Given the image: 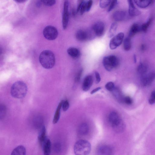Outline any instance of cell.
I'll return each instance as SVG.
<instances>
[{
  "label": "cell",
  "mask_w": 155,
  "mask_h": 155,
  "mask_svg": "<svg viewBox=\"0 0 155 155\" xmlns=\"http://www.w3.org/2000/svg\"><path fill=\"white\" fill-rule=\"evenodd\" d=\"M109 121L113 127L122 130L124 127L122 120L118 114L115 112H112L109 115Z\"/></svg>",
  "instance_id": "5"
},
{
  "label": "cell",
  "mask_w": 155,
  "mask_h": 155,
  "mask_svg": "<svg viewBox=\"0 0 155 155\" xmlns=\"http://www.w3.org/2000/svg\"><path fill=\"white\" fill-rule=\"evenodd\" d=\"M102 62L105 69L110 71L113 68L117 67L119 64V61L117 57L111 55L104 57Z\"/></svg>",
  "instance_id": "4"
},
{
  "label": "cell",
  "mask_w": 155,
  "mask_h": 155,
  "mask_svg": "<svg viewBox=\"0 0 155 155\" xmlns=\"http://www.w3.org/2000/svg\"><path fill=\"white\" fill-rule=\"evenodd\" d=\"M137 5L141 8H145L152 4L154 0H134Z\"/></svg>",
  "instance_id": "17"
},
{
  "label": "cell",
  "mask_w": 155,
  "mask_h": 155,
  "mask_svg": "<svg viewBox=\"0 0 155 155\" xmlns=\"http://www.w3.org/2000/svg\"><path fill=\"white\" fill-rule=\"evenodd\" d=\"M101 89V87H97L95 88V89H93V90H92L91 92L90 93L91 94H93L94 93H95L97 92V91H98L100 90Z\"/></svg>",
  "instance_id": "42"
},
{
  "label": "cell",
  "mask_w": 155,
  "mask_h": 155,
  "mask_svg": "<svg viewBox=\"0 0 155 155\" xmlns=\"http://www.w3.org/2000/svg\"><path fill=\"white\" fill-rule=\"evenodd\" d=\"M15 2L19 3H21L25 2L27 0H14Z\"/></svg>",
  "instance_id": "43"
},
{
  "label": "cell",
  "mask_w": 155,
  "mask_h": 155,
  "mask_svg": "<svg viewBox=\"0 0 155 155\" xmlns=\"http://www.w3.org/2000/svg\"><path fill=\"white\" fill-rule=\"evenodd\" d=\"M46 138V129L45 127L43 126L39 132L38 137V140L41 145Z\"/></svg>",
  "instance_id": "21"
},
{
  "label": "cell",
  "mask_w": 155,
  "mask_h": 155,
  "mask_svg": "<svg viewBox=\"0 0 155 155\" xmlns=\"http://www.w3.org/2000/svg\"><path fill=\"white\" fill-rule=\"evenodd\" d=\"M124 37V34L123 32H120L113 36L109 43L110 49L114 50L119 46L122 43Z\"/></svg>",
  "instance_id": "7"
},
{
  "label": "cell",
  "mask_w": 155,
  "mask_h": 155,
  "mask_svg": "<svg viewBox=\"0 0 155 155\" xmlns=\"http://www.w3.org/2000/svg\"><path fill=\"white\" fill-rule=\"evenodd\" d=\"M44 154L49 155L51 151V144L50 140L47 137L42 144Z\"/></svg>",
  "instance_id": "15"
},
{
  "label": "cell",
  "mask_w": 155,
  "mask_h": 155,
  "mask_svg": "<svg viewBox=\"0 0 155 155\" xmlns=\"http://www.w3.org/2000/svg\"><path fill=\"white\" fill-rule=\"evenodd\" d=\"M127 15L126 12L119 10L115 12L113 15V19L116 21H119L124 20Z\"/></svg>",
  "instance_id": "14"
},
{
  "label": "cell",
  "mask_w": 155,
  "mask_h": 155,
  "mask_svg": "<svg viewBox=\"0 0 155 155\" xmlns=\"http://www.w3.org/2000/svg\"><path fill=\"white\" fill-rule=\"evenodd\" d=\"M93 78L91 75L87 76L84 78L82 84L83 90L87 91L89 90L92 85Z\"/></svg>",
  "instance_id": "12"
},
{
  "label": "cell",
  "mask_w": 155,
  "mask_h": 155,
  "mask_svg": "<svg viewBox=\"0 0 155 155\" xmlns=\"http://www.w3.org/2000/svg\"><path fill=\"white\" fill-rule=\"evenodd\" d=\"M137 71L141 76H142L146 74L147 67L144 64L140 63L137 67Z\"/></svg>",
  "instance_id": "23"
},
{
  "label": "cell",
  "mask_w": 155,
  "mask_h": 155,
  "mask_svg": "<svg viewBox=\"0 0 155 155\" xmlns=\"http://www.w3.org/2000/svg\"><path fill=\"white\" fill-rule=\"evenodd\" d=\"M89 131V127L86 123H83L80 126L79 131L80 134L82 135H85L87 134Z\"/></svg>",
  "instance_id": "25"
},
{
  "label": "cell",
  "mask_w": 155,
  "mask_h": 155,
  "mask_svg": "<svg viewBox=\"0 0 155 155\" xmlns=\"http://www.w3.org/2000/svg\"><path fill=\"white\" fill-rule=\"evenodd\" d=\"M148 102L150 104H155V90L151 93L148 100Z\"/></svg>",
  "instance_id": "32"
},
{
  "label": "cell",
  "mask_w": 155,
  "mask_h": 155,
  "mask_svg": "<svg viewBox=\"0 0 155 155\" xmlns=\"http://www.w3.org/2000/svg\"><path fill=\"white\" fill-rule=\"evenodd\" d=\"M43 34L47 39L53 40L57 38L58 32L57 29L54 27L52 25H48L43 29Z\"/></svg>",
  "instance_id": "6"
},
{
  "label": "cell",
  "mask_w": 155,
  "mask_h": 155,
  "mask_svg": "<svg viewBox=\"0 0 155 155\" xmlns=\"http://www.w3.org/2000/svg\"><path fill=\"white\" fill-rule=\"evenodd\" d=\"M63 101H61L59 104L55 111L53 120V123L54 124L57 123L58 121L60 116V110Z\"/></svg>",
  "instance_id": "20"
},
{
  "label": "cell",
  "mask_w": 155,
  "mask_h": 155,
  "mask_svg": "<svg viewBox=\"0 0 155 155\" xmlns=\"http://www.w3.org/2000/svg\"><path fill=\"white\" fill-rule=\"evenodd\" d=\"M93 4L92 0H89L87 3V12H88L90 10Z\"/></svg>",
  "instance_id": "40"
},
{
  "label": "cell",
  "mask_w": 155,
  "mask_h": 155,
  "mask_svg": "<svg viewBox=\"0 0 155 155\" xmlns=\"http://www.w3.org/2000/svg\"><path fill=\"white\" fill-rule=\"evenodd\" d=\"M92 29L96 36L101 37L103 35L104 32V24L102 21L97 22L94 25Z\"/></svg>",
  "instance_id": "10"
},
{
  "label": "cell",
  "mask_w": 155,
  "mask_h": 155,
  "mask_svg": "<svg viewBox=\"0 0 155 155\" xmlns=\"http://www.w3.org/2000/svg\"><path fill=\"white\" fill-rule=\"evenodd\" d=\"M91 149L90 143L84 140H78L74 144V153L76 155L88 154L90 152Z\"/></svg>",
  "instance_id": "3"
},
{
  "label": "cell",
  "mask_w": 155,
  "mask_h": 155,
  "mask_svg": "<svg viewBox=\"0 0 155 155\" xmlns=\"http://www.w3.org/2000/svg\"><path fill=\"white\" fill-rule=\"evenodd\" d=\"M117 3V0H112L108 9L107 11L110 12L115 7Z\"/></svg>",
  "instance_id": "34"
},
{
  "label": "cell",
  "mask_w": 155,
  "mask_h": 155,
  "mask_svg": "<svg viewBox=\"0 0 155 155\" xmlns=\"http://www.w3.org/2000/svg\"><path fill=\"white\" fill-rule=\"evenodd\" d=\"M134 61L135 63H136L137 61V58L136 56L135 55H134Z\"/></svg>",
  "instance_id": "45"
},
{
  "label": "cell",
  "mask_w": 155,
  "mask_h": 155,
  "mask_svg": "<svg viewBox=\"0 0 155 155\" xmlns=\"http://www.w3.org/2000/svg\"><path fill=\"white\" fill-rule=\"evenodd\" d=\"M141 49L142 51L144 50L145 48V46L143 44L141 45Z\"/></svg>",
  "instance_id": "44"
},
{
  "label": "cell",
  "mask_w": 155,
  "mask_h": 155,
  "mask_svg": "<svg viewBox=\"0 0 155 155\" xmlns=\"http://www.w3.org/2000/svg\"><path fill=\"white\" fill-rule=\"evenodd\" d=\"M41 1L43 4L48 6H52L56 2V0H41Z\"/></svg>",
  "instance_id": "31"
},
{
  "label": "cell",
  "mask_w": 155,
  "mask_h": 155,
  "mask_svg": "<svg viewBox=\"0 0 155 155\" xmlns=\"http://www.w3.org/2000/svg\"><path fill=\"white\" fill-rule=\"evenodd\" d=\"M69 107V104L68 101L66 100L63 101L62 107L64 111H67Z\"/></svg>",
  "instance_id": "36"
},
{
  "label": "cell",
  "mask_w": 155,
  "mask_h": 155,
  "mask_svg": "<svg viewBox=\"0 0 155 155\" xmlns=\"http://www.w3.org/2000/svg\"><path fill=\"white\" fill-rule=\"evenodd\" d=\"M124 48L125 50L128 51L131 48L130 38L129 37H127L124 41Z\"/></svg>",
  "instance_id": "29"
},
{
  "label": "cell",
  "mask_w": 155,
  "mask_h": 155,
  "mask_svg": "<svg viewBox=\"0 0 155 155\" xmlns=\"http://www.w3.org/2000/svg\"><path fill=\"white\" fill-rule=\"evenodd\" d=\"M27 90L26 84L22 81H18L15 82L12 85L11 94L13 97L21 99L25 97Z\"/></svg>",
  "instance_id": "2"
},
{
  "label": "cell",
  "mask_w": 155,
  "mask_h": 155,
  "mask_svg": "<svg viewBox=\"0 0 155 155\" xmlns=\"http://www.w3.org/2000/svg\"><path fill=\"white\" fill-rule=\"evenodd\" d=\"M124 102L127 104H132L133 101L132 99L129 96L125 97Z\"/></svg>",
  "instance_id": "39"
},
{
  "label": "cell",
  "mask_w": 155,
  "mask_h": 155,
  "mask_svg": "<svg viewBox=\"0 0 155 155\" xmlns=\"http://www.w3.org/2000/svg\"><path fill=\"white\" fill-rule=\"evenodd\" d=\"M26 151L25 147L22 145H19L15 148L12 151V155H25Z\"/></svg>",
  "instance_id": "18"
},
{
  "label": "cell",
  "mask_w": 155,
  "mask_h": 155,
  "mask_svg": "<svg viewBox=\"0 0 155 155\" xmlns=\"http://www.w3.org/2000/svg\"><path fill=\"white\" fill-rule=\"evenodd\" d=\"M153 20V18L151 17L147 21L141 25V30L143 32H146L148 28L151 24Z\"/></svg>",
  "instance_id": "28"
},
{
  "label": "cell",
  "mask_w": 155,
  "mask_h": 155,
  "mask_svg": "<svg viewBox=\"0 0 155 155\" xmlns=\"http://www.w3.org/2000/svg\"><path fill=\"white\" fill-rule=\"evenodd\" d=\"M83 71V69H81L77 73L75 78V82H78L80 81Z\"/></svg>",
  "instance_id": "35"
},
{
  "label": "cell",
  "mask_w": 155,
  "mask_h": 155,
  "mask_svg": "<svg viewBox=\"0 0 155 155\" xmlns=\"http://www.w3.org/2000/svg\"><path fill=\"white\" fill-rule=\"evenodd\" d=\"M106 88L109 91H113L114 89V85L112 82H107L105 85Z\"/></svg>",
  "instance_id": "33"
},
{
  "label": "cell",
  "mask_w": 155,
  "mask_h": 155,
  "mask_svg": "<svg viewBox=\"0 0 155 155\" xmlns=\"http://www.w3.org/2000/svg\"><path fill=\"white\" fill-rule=\"evenodd\" d=\"M111 1V0H100L99 2L100 7L102 8H106L110 4Z\"/></svg>",
  "instance_id": "30"
},
{
  "label": "cell",
  "mask_w": 155,
  "mask_h": 155,
  "mask_svg": "<svg viewBox=\"0 0 155 155\" xmlns=\"http://www.w3.org/2000/svg\"><path fill=\"white\" fill-rule=\"evenodd\" d=\"M91 36L89 31L81 29L78 30L76 34V39L80 41H84L88 39Z\"/></svg>",
  "instance_id": "11"
},
{
  "label": "cell",
  "mask_w": 155,
  "mask_h": 155,
  "mask_svg": "<svg viewBox=\"0 0 155 155\" xmlns=\"http://www.w3.org/2000/svg\"><path fill=\"white\" fill-rule=\"evenodd\" d=\"M113 91H114V95L116 99L120 102H124V97L119 89L114 88Z\"/></svg>",
  "instance_id": "27"
},
{
  "label": "cell",
  "mask_w": 155,
  "mask_h": 155,
  "mask_svg": "<svg viewBox=\"0 0 155 155\" xmlns=\"http://www.w3.org/2000/svg\"><path fill=\"white\" fill-rule=\"evenodd\" d=\"M133 0H127L129 4L128 13L131 16H134L139 15L141 12L135 6Z\"/></svg>",
  "instance_id": "13"
},
{
  "label": "cell",
  "mask_w": 155,
  "mask_h": 155,
  "mask_svg": "<svg viewBox=\"0 0 155 155\" xmlns=\"http://www.w3.org/2000/svg\"><path fill=\"white\" fill-rule=\"evenodd\" d=\"M6 112V107L3 104L0 106V118H3Z\"/></svg>",
  "instance_id": "37"
},
{
  "label": "cell",
  "mask_w": 155,
  "mask_h": 155,
  "mask_svg": "<svg viewBox=\"0 0 155 155\" xmlns=\"http://www.w3.org/2000/svg\"><path fill=\"white\" fill-rule=\"evenodd\" d=\"M95 75L96 79V83L98 84L100 82L101 80L100 75L97 71L95 72Z\"/></svg>",
  "instance_id": "41"
},
{
  "label": "cell",
  "mask_w": 155,
  "mask_h": 155,
  "mask_svg": "<svg viewBox=\"0 0 155 155\" xmlns=\"http://www.w3.org/2000/svg\"><path fill=\"white\" fill-rule=\"evenodd\" d=\"M67 52L69 55L74 59L78 58L81 54L79 50L78 49L74 47L69 48L67 50Z\"/></svg>",
  "instance_id": "16"
},
{
  "label": "cell",
  "mask_w": 155,
  "mask_h": 155,
  "mask_svg": "<svg viewBox=\"0 0 155 155\" xmlns=\"http://www.w3.org/2000/svg\"><path fill=\"white\" fill-rule=\"evenodd\" d=\"M69 2L65 0L64 3L62 17V25L64 29H66L68 27L69 20Z\"/></svg>",
  "instance_id": "8"
},
{
  "label": "cell",
  "mask_w": 155,
  "mask_h": 155,
  "mask_svg": "<svg viewBox=\"0 0 155 155\" xmlns=\"http://www.w3.org/2000/svg\"><path fill=\"white\" fill-rule=\"evenodd\" d=\"M141 31V25L137 23L134 24L131 26L129 34L130 38L133 37L136 34Z\"/></svg>",
  "instance_id": "19"
},
{
  "label": "cell",
  "mask_w": 155,
  "mask_h": 155,
  "mask_svg": "<svg viewBox=\"0 0 155 155\" xmlns=\"http://www.w3.org/2000/svg\"><path fill=\"white\" fill-rule=\"evenodd\" d=\"M39 60L42 67L47 69L53 68L55 63L54 54L52 51L49 50H45L41 52Z\"/></svg>",
  "instance_id": "1"
},
{
  "label": "cell",
  "mask_w": 155,
  "mask_h": 155,
  "mask_svg": "<svg viewBox=\"0 0 155 155\" xmlns=\"http://www.w3.org/2000/svg\"><path fill=\"white\" fill-rule=\"evenodd\" d=\"M99 154L110 155L112 153L111 149L106 146H103L100 147L98 150Z\"/></svg>",
  "instance_id": "22"
},
{
  "label": "cell",
  "mask_w": 155,
  "mask_h": 155,
  "mask_svg": "<svg viewBox=\"0 0 155 155\" xmlns=\"http://www.w3.org/2000/svg\"><path fill=\"white\" fill-rule=\"evenodd\" d=\"M117 25L116 22H113L111 25L109 29L108 36L109 38H111L114 36L117 31Z\"/></svg>",
  "instance_id": "24"
},
{
  "label": "cell",
  "mask_w": 155,
  "mask_h": 155,
  "mask_svg": "<svg viewBox=\"0 0 155 155\" xmlns=\"http://www.w3.org/2000/svg\"><path fill=\"white\" fill-rule=\"evenodd\" d=\"M87 2L84 1L81 2L78 5L77 9V12H79L81 15H83L87 10Z\"/></svg>",
  "instance_id": "26"
},
{
  "label": "cell",
  "mask_w": 155,
  "mask_h": 155,
  "mask_svg": "<svg viewBox=\"0 0 155 155\" xmlns=\"http://www.w3.org/2000/svg\"><path fill=\"white\" fill-rule=\"evenodd\" d=\"M54 150L57 153H58L61 150V146L59 143H55L54 145Z\"/></svg>",
  "instance_id": "38"
},
{
  "label": "cell",
  "mask_w": 155,
  "mask_h": 155,
  "mask_svg": "<svg viewBox=\"0 0 155 155\" xmlns=\"http://www.w3.org/2000/svg\"><path fill=\"white\" fill-rule=\"evenodd\" d=\"M155 79V72H152L141 76V82L144 87L150 85Z\"/></svg>",
  "instance_id": "9"
}]
</instances>
